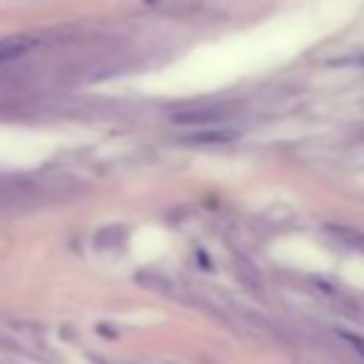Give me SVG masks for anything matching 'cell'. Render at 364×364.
I'll return each instance as SVG.
<instances>
[{"mask_svg":"<svg viewBox=\"0 0 364 364\" xmlns=\"http://www.w3.org/2000/svg\"><path fill=\"white\" fill-rule=\"evenodd\" d=\"M235 139H238V132L235 129H201L183 136L181 141L193 146H216V144H230Z\"/></svg>","mask_w":364,"mask_h":364,"instance_id":"2","label":"cell"},{"mask_svg":"<svg viewBox=\"0 0 364 364\" xmlns=\"http://www.w3.org/2000/svg\"><path fill=\"white\" fill-rule=\"evenodd\" d=\"M228 107L223 105H191L181 107L171 114V124L181 127H206V124H218L228 117Z\"/></svg>","mask_w":364,"mask_h":364,"instance_id":"1","label":"cell"},{"mask_svg":"<svg viewBox=\"0 0 364 364\" xmlns=\"http://www.w3.org/2000/svg\"><path fill=\"white\" fill-rule=\"evenodd\" d=\"M337 335L342 337V340H347L350 345H355L357 347V352L364 357V340L362 337H357V335H352V332H347V330H337Z\"/></svg>","mask_w":364,"mask_h":364,"instance_id":"5","label":"cell"},{"mask_svg":"<svg viewBox=\"0 0 364 364\" xmlns=\"http://www.w3.org/2000/svg\"><path fill=\"white\" fill-rule=\"evenodd\" d=\"M33 48H35V40L23 38V35L0 40V63H10V60L23 58V55H28Z\"/></svg>","mask_w":364,"mask_h":364,"instance_id":"3","label":"cell"},{"mask_svg":"<svg viewBox=\"0 0 364 364\" xmlns=\"http://www.w3.org/2000/svg\"><path fill=\"white\" fill-rule=\"evenodd\" d=\"M151 5H188L191 0H149Z\"/></svg>","mask_w":364,"mask_h":364,"instance_id":"6","label":"cell"},{"mask_svg":"<svg viewBox=\"0 0 364 364\" xmlns=\"http://www.w3.org/2000/svg\"><path fill=\"white\" fill-rule=\"evenodd\" d=\"M327 233L335 235L340 243H345L352 250H362L364 253V233L357 228H347V225H327Z\"/></svg>","mask_w":364,"mask_h":364,"instance_id":"4","label":"cell"},{"mask_svg":"<svg viewBox=\"0 0 364 364\" xmlns=\"http://www.w3.org/2000/svg\"><path fill=\"white\" fill-rule=\"evenodd\" d=\"M360 65H364V58H362V63H360Z\"/></svg>","mask_w":364,"mask_h":364,"instance_id":"7","label":"cell"}]
</instances>
